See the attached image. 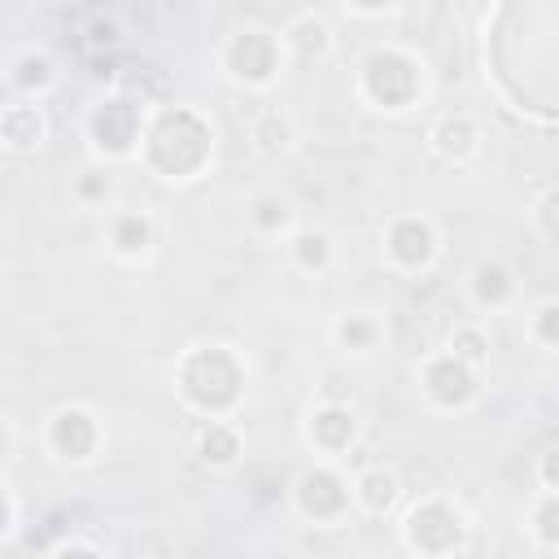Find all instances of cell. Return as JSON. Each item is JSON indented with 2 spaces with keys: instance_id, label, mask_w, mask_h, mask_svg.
<instances>
[{
  "instance_id": "19",
  "label": "cell",
  "mask_w": 559,
  "mask_h": 559,
  "mask_svg": "<svg viewBox=\"0 0 559 559\" xmlns=\"http://www.w3.org/2000/svg\"><path fill=\"white\" fill-rule=\"evenodd\" d=\"M288 258L306 275H323L336 262V240L323 227H293L288 231Z\"/></svg>"
},
{
  "instance_id": "22",
  "label": "cell",
  "mask_w": 559,
  "mask_h": 559,
  "mask_svg": "<svg viewBox=\"0 0 559 559\" xmlns=\"http://www.w3.org/2000/svg\"><path fill=\"white\" fill-rule=\"evenodd\" d=\"M332 336L345 354H371L380 349V336H384V323L371 314V310H349L332 323Z\"/></svg>"
},
{
  "instance_id": "21",
  "label": "cell",
  "mask_w": 559,
  "mask_h": 559,
  "mask_svg": "<svg viewBox=\"0 0 559 559\" xmlns=\"http://www.w3.org/2000/svg\"><path fill=\"white\" fill-rule=\"evenodd\" d=\"M197 459L205 467H231L240 459V428L231 419H205L197 432Z\"/></svg>"
},
{
  "instance_id": "17",
  "label": "cell",
  "mask_w": 559,
  "mask_h": 559,
  "mask_svg": "<svg viewBox=\"0 0 559 559\" xmlns=\"http://www.w3.org/2000/svg\"><path fill=\"white\" fill-rule=\"evenodd\" d=\"M397 498H402V480H397L393 467L371 463V467H362V472L354 476V507L367 511L371 520L389 515V511L397 507Z\"/></svg>"
},
{
  "instance_id": "29",
  "label": "cell",
  "mask_w": 559,
  "mask_h": 559,
  "mask_svg": "<svg viewBox=\"0 0 559 559\" xmlns=\"http://www.w3.org/2000/svg\"><path fill=\"white\" fill-rule=\"evenodd\" d=\"M537 480H542L546 489H559V450H546V454L537 459Z\"/></svg>"
},
{
  "instance_id": "12",
  "label": "cell",
  "mask_w": 559,
  "mask_h": 559,
  "mask_svg": "<svg viewBox=\"0 0 559 559\" xmlns=\"http://www.w3.org/2000/svg\"><path fill=\"white\" fill-rule=\"evenodd\" d=\"M0 140L9 153H35L44 140H48V114L39 100H26V96H13L4 109H0Z\"/></svg>"
},
{
  "instance_id": "5",
  "label": "cell",
  "mask_w": 559,
  "mask_h": 559,
  "mask_svg": "<svg viewBox=\"0 0 559 559\" xmlns=\"http://www.w3.org/2000/svg\"><path fill=\"white\" fill-rule=\"evenodd\" d=\"M463 533H467L463 511L454 502H445V498H424L402 520V537L419 555H450V550L463 546Z\"/></svg>"
},
{
  "instance_id": "2",
  "label": "cell",
  "mask_w": 559,
  "mask_h": 559,
  "mask_svg": "<svg viewBox=\"0 0 559 559\" xmlns=\"http://www.w3.org/2000/svg\"><path fill=\"white\" fill-rule=\"evenodd\" d=\"M179 393L192 411L227 419L245 397V362L227 345H197L179 362Z\"/></svg>"
},
{
  "instance_id": "18",
  "label": "cell",
  "mask_w": 559,
  "mask_h": 559,
  "mask_svg": "<svg viewBox=\"0 0 559 559\" xmlns=\"http://www.w3.org/2000/svg\"><path fill=\"white\" fill-rule=\"evenodd\" d=\"M284 48L293 52V57H301V61H323L328 52H332V26H328V17H319V13H297L288 26H284Z\"/></svg>"
},
{
  "instance_id": "26",
  "label": "cell",
  "mask_w": 559,
  "mask_h": 559,
  "mask_svg": "<svg viewBox=\"0 0 559 559\" xmlns=\"http://www.w3.org/2000/svg\"><path fill=\"white\" fill-rule=\"evenodd\" d=\"M533 537L546 546V550H559V489H546L542 502L533 507V520H528Z\"/></svg>"
},
{
  "instance_id": "4",
  "label": "cell",
  "mask_w": 559,
  "mask_h": 559,
  "mask_svg": "<svg viewBox=\"0 0 559 559\" xmlns=\"http://www.w3.org/2000/svg\"><path fill=\"white\" fill-rule=\"evenodd\" d=\"M280 61H284V39L275 31H262V26L236 31L223 48L227 74L245 87H271L275 74H280Z\"/></svg>"
},
{
  "instance_id": "1",
  "label": "cell",
  "mask_w": 559,
  "mask_h": 559,
  "mask_svg": "<svg viewBox=\"0 0 559 559\" xmlns=\"http://www.w3.org/2000/svg\"><path fill=\"white\" fill-rule=\"evenodd\" d=\"M210 148H214V131L188 105H157L144 122L140 153L148 170L162 179H192L210 162Z\"/></svg>"
},
{
  "instance_id": "20",
  "label": "cell",
  "mask_w": 559,
  "mask_h": 559,
  "mask_svg": "<svg viewBox=\"0 0 559 559\" xmlns=\"http://www.w3.org/2000/svg\"><path fill=\"white\" fill-rule=\"evenodd\" d=\"M245 223H249V231H258L266 240H280V236L293 231V201L284 192H258L245 205Z\"/></svg>"
},
{
  "instance_id": "10",
  "label": "cell",
  "mask_w": 559,
  "mask_h": 559,
  "mask_svg": "<svg viewBox=\"0 0 559 559\" xmlns=\"http://www.w3.org/2000/svg\"><path fill=\"white\" fill-rule=\"evenodd\" d=\"M44 441L61 463H92L100 450V419L87 406H61L48 415Z\"/></svg>"
},
{
  "instance_id": "8",
  "label": "cell",
  "mask_w": 559,
  "mask_h": 559,
  "mask_svg": "<svg viewBox=\"0 0 559 559\" xmlns=\"http://www.w3.org/2000/svg\"><path fill=\"white\" fill-rule=\"evenodd\" d=\"M437 227L424 218V214H397L389 227H384V258L402 271V275H419L437 262Z\"/></svg>"
},
{
  "instance_id": "11",
  "label": "cell",
  "mask_w": 559,
  "mask_h": 559,
  "mask_svg": "<svg viewBox=\"0 0 559 559\" xmlns=\"http://www.w3.org/2000/svg\"><path fill=\"white\" fill-rule=\"evenodd\" d=\"M306 437H310V445H314L319 454L341 459V454L358 441V415L349 411V402H323V406L310 411Z\"/></svg>"
},
{
  "instance_id": "23",
  "label": "cell",
  "mask_w": 559,
  "mask_h": 559,
  "mask_svg": "<svg viewBox=\"0 0 559 559\" xmlns=\"http://www.w3.org/2000/svg\"><path fill=\"white\" fill-rule=\"evenodd\" d=\"M249 135H253L258 153H266V157L288 153V148H293V140H297L293 118H288V114H280V109H262V114L249 122Z\"/></svg>"
},
{
  "instance_id": "16",
  "label": "cell",
  "mask_w": 559,
  "mask_h": 559,
  "mask_svg": "<svg viewBox=\"0 0 559 559\" xmlns=\"http://www.w3.org/2000/svg\"><path fill=\"white\" fill-rule=\"evenodd\" d=\"M467 288H472V301H476L480 310H507V306L515 301V293H520V280H515V271H511L507 262L485 258V262L472 266Z\"/></svg>"
},
{
  "instance_id": "31",
  "label": "cell",
  "mask_w": 559,
  "mask_h": 559,
  "mask_svg": "<svg viewBox=\"0 0 559 559\" xmlns=\"http://www.w3.org/2000/svg\"><path fill=\"white\" fill-rule=\"evenodd\" d=\"M354 13H362V17H380V13H389L397 0H345Z\"/></svg>"
},
{
  "instance_id": "6",
  "label": "cell",
  "mask_w": 559,
  "mask_h": 559,
  "mask_svg": "<svg viewBox=\"0 0 559 559\" xmlns=\"http://www.w3.org/2000/svg\"><path fill=\"white\" fill-rule=\"evenodd\" d=\"M140 100L135 96H105L92 118H87V135H92V148L100 157H131L144 140V118H140Z\"/></svg>"
},
{
  "instance_id": "28",
  "label": "cell",
  "mask_w": 559,
  "mask_h": 559,
  "mask_svg": "<svg viewBox=\"0 0 559 559\" xmlns=\"http://www.w3.org/2000/svg\"><path fill=\"white\" fill-rule=\"evenodd\" d=\"M537 227H542V236L559 249V188H550V192L537 201Z\"/></svg>"
},
{
  "instance_id": "24",
  "label": "cell",
  "mask_w": 559,
  "mask_h": 559,
  "mask_svg": "<svg viewBox=\"0 0 559 559\" xmlns=\"http://www.w3.org/2000/svg\"><path fill=\"white\" fill-rule=\"evenodd\" d=\"M450 354H459L463 362H472L476 371L489 362V336H485V328L480 323H459L454 332H450V345H445Z\"/></svg>"
},
{
  "instance_id": "3",
  "label": "cell",
  "mask_w": 559,
  "mask_h": 559,
  "mask_svg": "<svg viewBox=\"0 0 559 559\" xmlns=\"http://www.w3.org/2000/svg\"><path fill=\"white\" fill-rule=\"evenodd\" d=\"M358 92L376 105V109H411L424 92V70L419 61L406 52V48H393V44H380L362 57L358 66Z\"/></svg>"
},
{
  "instance_id": "15",
  "label": "cell",
  "mask_w": 559,
  "mask_h": 559,
  "mask_svg": "<svg viewBox=\"0 0 559 559\" xmlns=\"http://www.w3.org/2000/svg\"><path fill=\"white\" fill-rule=\"evenodd\" d=\"M105 236H109V249L118 258L135 262V258H148V249L157 240V227H153V218L144 210H114Z\"/></svg>"
},
{
  "instance_id": "27",
  "label": "cell",
  "mask_w": 559,
  "mask_h": 559,
  "mask_svg": "<svg viewBox=\"0 0 559 559\" xmlns=\"http://www.w3.org/2000/svg\"><path fill=\"white\" fill-rule=\"evenodd\" d=\"M109 197H114V179H109L105 170H83V175L74 179V201H79V205H87V210H105Z\"/></svg>"
},
{
  "instance_id": "9",
  "label": "cell",
  "mask_w": 559,
  "mask_h": 559,
  "mask_svg": "<svg viewBox=\"0 0 559 559\" xmlns=\"http://www.w3.org/2000/svg\"><path fill=\"white\" fill-rule=\"evenodd\" d=\"M293 502L306 520L336 524V520H345V511L354 502V485H345L341 472H332V467H306L293 480Z\"/></svg>"
},
{
  "instance_id": "13",
  "label": "cell",
  "mask_w": 559,
  "mask_h": 559,
  "mask_svg": "<svg viewBox=\"0 0 559 559\" xmlns=\"http://www.w3.org/2000/svg\"><path fill=\"white\" fill-rule=\"evenodd\" d=\"M428 144H432V153L437 157H445V162H472L476 153H480V127H476V118L472 114H441L437 122H432V131H428Z\"/></svg>"
},
{
  "instance_id": "7",
  "label": "cell",
  "mask_w": 559,
  "mask_h": 559,
  "mask_svg": "<svg viewBox=\"0 0 559 559\" xmlns=\"http://www.w3.org/2000/svg\"><path fill=\"white\" fill-rule=\"evenodd\" d=\"M419 393L437 411H467L480 393V371L472 362H463L459 354H450V349L428 354L424 367H419Z\"/></svg>"
},
{
  "instance_id": "25",
  "label": "cell",
  "mask_w": 559,
  "mask_h": 559,
  "mask_svg": "<svg viewBox=\"0 0 559 559\" xmlns=\"http://www.w3.org/2000/svg\"><path fill=\"white\" fill-rule=\"evenodd\" d=\"M528 336H533L542 349L559 354V297H546V301H537V306L528 310Z\"/></svg>"
},
{
  "instance_id": "14",
  "label": "cell",
  "mask_w": 559,
  "mask_h": 559,
  "mask_svg": "<svg viewBox=\"0 0 559 559\" xmlns=\"http://www.w3.org/2000/svg\"><path fill=\"white\" fill-rule=\"evenodd\" d=\"M57 87V61L44 52V48H22L13 61H9V92L13 96H26V100H39Z\"/></svg>"
},
{
  "instance_id": "30",
  "label": "cell",
  "mask_w": 559,
  "mask_h": 559,
  "mask_svg": "<svg viewBox=\"0 0 559 559\" xmlns=\"http://www.w3.org/2000/svg\"><path fill=\"white\" fill-rule=\"evenodd\" d=\"M92 44H96V48H100V44H105V48H109V44H118V22H114V17L92 22Z\"/></svg>"
}]
</instances>
